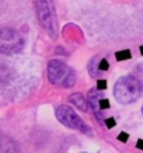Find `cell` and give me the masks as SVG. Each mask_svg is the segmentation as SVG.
Returning a JSON list of instances; mask_svg holds the SVG:
<instances>
[{"mask_svg": "<svg viewBox=\"0 0 143 153\" xmlns=\"http://www.w3.org/2000/svg\"><path fill=\"white\" fill-rule=\"evenodd\" d=\"M34 7L37 13V19L41 27L48 35L53 39L58 38V19H56L55 4L52 0H34Z\"/></svg>", "mask_w": 143, "mask_h": 153, "instance_id": "6da1fadb", "label": "cell"}, {"mask_svg": "<svg viewBox=\"0 0 143 153\" xmlns=\"http://www.w3.org/2000/svg\"><path fill=\"white\" fill-rule=\"evenodd\" d=\"M48 79L55 86L73 87L76 83V73L65 62L59 59H52L48 63Z\"/></svg>", "mask_w": 143, "mask_h": 153, "instance_id": "7a4b0ae2", "label": "cell"}, {"mask_svg": "<svg viewBox=\"0 0 143 153\" xmlns=\"http://www.w3.org/2000/svg\"><path fill=\"white\" fill-rule=\"evenodd\" d=\"M140 83L133 76H124L114 86V97L116 98V101L122 104L135 102L140 96Z\"/></svg>", "mask_w": 143, "mask_h": 153, "instance_id": "3957f363", "label": "cell"}, {"mask_svg": "<svg viewBox=\"0 0 143 153\" xmlns=\"http://www.w3.org/2000/svg\"><path fill=\"white\" fill-rule=\"evenodd\" d=\"M24 38L23 35L10 27L0 28V53L3 55H16L23 51Z\"/></svg>", "mask_w": 143, "mask_h": 153, "instance_id": "277c9868", "label": "cell"}, {"mask_svg": "<svg viewBox=\"0 0 143 153\" xmlns=\"http://www.w3.org/2000/svg\"><path fill=\"white\" fill-rule=\"evenodd\" d=\"M56 118L63 124V125L69 126L72 129H77L80 132H83V134H91V129L86 125V122H84L80 117L73 111V108H70L69 105H59L56 108Z\"/></svg>", "mask_w": 143, "mask_h": 153, "instance_id": "5b68a950", "label": "cell"}, {"mask_svg": "<svg viewBox=\"0 0 143 153\" xmlns=\"http://www.w3.org/2000/svg\"><path fill=\"white\" fill-rule=\"evenodd\" d=\"M101 94L98 93L97 88H91L88 91V96H87V101H88V105L91 107V110L94 111L96 114V118H97L100 122H101L104 118H102V111L100 108V100H101Z\"/></svg>", "mask_w": 143, "mask_h": 153, "instance_id": "8992f818", "label": "cell"}, {"mask_svg": "<svg viewBox=\"0 0 143 153\" xmlns=\"http://www.w3.org/2000/svg\"><path fill=\"white\" fill-rule=\"evenodd\" d=\"M0 153H21L20 146L9 135H0Z\"/></svg>", "mask_w": 143, "mask_h": 153, "instance_id": "52a82bcc", "label": "cell"}, {"mask_svg": "<svg viewBox=\"0 0 143 153\" xmlns=\"http://www.w3.org/2000/svg\"><path fill=\"white\" fill-rule=\"evenodd\" d=\"M69 101L72 102V104H74V105L79 108V110H82V111H87L88 101H87V98L84 97L82 93H74V94H72V96L69 97Z\"/></svg>", "mask_w": 143, "mask_h": 153, "instance_id": "ba28073f", "label": "cell"}, {"mask_svg": "<svg viewBox=\"0 0 143 153\" xmlns=\"http://www.w3.org/2000/svg\"><path fill=\"white\" fill-rule=\"evenodd\" d=\"M98 59H100V56H96V58H93L91 62H90V65H88V72L91 74L93 77H100L101 76V72L98 69Z\"/></svg>", "mask_w": 143, "mask_h": 153, "instance_id": "9c48e42d", "label": "cell"}, {"mask_svg": "<svg viewBox=\"0 0 143 153\" xmlns=\"http://www.w3.org/2000/svg\"><path fill=\"white\" fill-rule=\"evenodd\" d=\"M115 55H116V60H126L132 58V52L129 49H125V51H118Z\"/></svg>", "mask_w": 143, "mask_h": 153, "instance_id": "30bf717a", "label": "cell"}, {"mask_svg": "<svg viewBox=\"0 0 143 153\" xmlns=\"http://www.w3.org/2000/svg\"><path fill=\"white\" fill-rule=\"evenodd\" d=\"M98 69H100L101 73L110 70V63H108V60H107L105 58H100V59H98Z\"/></svg>", "mask_w": 143, "mask_h": 153, "instance_id": "8fae6325", "label": "cell"}, {"mask_svg": "<svg viewBox=\"0 0 143 153\" xmlns=\"http://www.w3.org/2000/svg\"><path fill=\"white\" fill-rule=\"evenodd\" d=\"M100 108H101V111L110 108V101H108L105 97H101V100H100Z\"/></svg>", "mask_w": 143, "mask_h": 153, "instance_id": "7c38bea8", "label": "cell"}, {"mask_svg": "<svg viewBox=\"0 0 143 153\" xmlns=\"http://www.w3.org/2000/svg\"><path fill=\"white\" fill-rule=\"evenodd\" d=\"M104 88H107V82L104 79L98 80L97 82V90H104Z\"/></svg>", "mask_w": 143, "mask_h": 153, "instance_id": "4fadbf2b", "label": "cell"}, {"mask_svg": "<svg viewBox=\"0 0 143 153\" xmlns=\"http://www.w3.org/2000/svg\"><path fill=\"white\" fill-rule=\"evenodd\" d=\"M105 122H107V128H114V126L116 125L115 118H108V120H107Z\"/></svg>", "mask_w": 143, "mask_h": 153, "instance_id": "5bb4252c", "label": "cell"}, {"mask_svg": "<svg viewBox=\"0 0 143 153\" xmlns=\"http://www.w3.org/2000/svg\"><path fill=\"white\" fill-rule=\"evenodd\" d=\"M118 139L122 140V142H126V140H128V134H126V132H121V134L118 135Z\"/></svg>", "mask_w": 143, "mask_h": 153, "instance_id": "9a60e30c", "label": "cell"}, {"mask_svg": "<svg viewBox=\"0 0 143 153\" xmlns=\"http://www.w3.org/2000/svg\"><path fill=\"white\" fill-rule=\"evenodd\" d=\"M136 148H138V149H143V140H142V139L138 140V145H136Z\"/></svg>", "mask_w": 143, "mask_h": 153, "instance_id": "2e32d148", "label": "cell"}, {"mask_svg": "<svg viewBox=\"0 0 143 153\" xmlns=\"http://www.w3.org/2000/svg\"><path fill=\"white\" fill-rule=\"evenodd\" d=\"M140 53L143 55V47H140Z\"/></svg>", "mask_w": 143, "mask_h": 153, "instance_id": "e0dca14e", "label": "cell"}, {"mask_svg": "<svg viewBox=\"0 0 143 153\" xmlns=\"http://www.w3.org/2000/svg\"><path fill=\"white\" fill-rule=\"evenodd\" d=\"M142 112H143V108H142Z\"/></svg>", "mask_w": 143, "mask_h": 153, "instance_id": "ac0fdd59", "label": "cell"}]
</instances>
